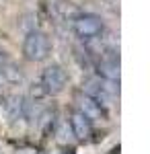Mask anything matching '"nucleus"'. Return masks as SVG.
I'll return each instance as SVG.
<instances>
[{
  "mask_svg": "<svg viewBox=\"0 0 150 154\" xmlns=\"http://www.w3.org/2000/svg\"><path fill=\"white\" fill-rule=\"evenodd\" d=\"M49 51H52V41L47 33L43 31H37L31 29L27 31V37L23 41V56L29 62H43L49 58Z\"/></svg>",
  "mask_w": 150,
  "mask_h": 154,
  "instance_id": "f257e3e1",
  "label": "nucleus"
},
{
  "mask_svg": "<svg viewBox=\"0 0 150 154\" xmlns=\"http://www.w3.org/2000/svg\"><path fill=\"white\" fill-rule=\"evenodd\" d=\"M66 84H68V76H66V70L60 64H52V66H47L45 70L41 72L39 86L43 88L45 95H60V93H64Z\"/></svg>",
  "mask_w": 150,
  "mask_h": 154,
  "instance_id": "f03ea898",
  "label": "nucleus"
},
{
  "mask_svg": "<svg viewBox=\"0 0 150 154\" xmlns=\"http://www.w3.org/2000/svg\"><path fill=\"white\" fill-rule=\"evenodd\" d=\"M72 29L76 37H80L84 41H91V39H97V37L103 33V21L101 17L97 14H91V12H82L74 19L72 23Z\"/></svg>",
  "mask_w": 150,
  "mask_h": 154,
  "instance_id": "7ed1b4c3",
  "label": "nucleus"
},
{
  "mask_svg": "<svg viewBox=\"0 0 150 154\" xmlns=\"http://www.w3.org/2000/svg\"><path fill=\"white\" fill-rule=\"evenodd\" d=\"M70 130H72L76 140H89L91 134H92V121L82 111L74 109L70 113Z\"/></svg>",
  "mask_w": 150,
  "mask_h": 154,
  "instance_id": "20e7f679",
  "label": "nucleus"
},
{
  "mask_svg": "<svg viewBox=\"0 0 150 154\" xmlns=\"http://www.w3.org/2000/svg\"><path fill=\"white\" fill-rule=\"evenodd\" d=\"M78 111H82L91 121H97V119H107V113H105V107L101 101L92 99L89 95H82L78 99Z\"/></svg>",
  "mask_w": 150,
  "mask_h": 154,
  "instance_id": "39448f33",
  "label": "nucleus"
},
{
  "mask_svg": "<svg viewBox=\"0 0 150 154\" xmlns=\"http://www.w3.org/2000/svg\"><path fill=\"white\" fill-rule=\"evenodd\" d=\"M84 95L92 97V99H97V101H101V103H109V99L115 95V88H111V86H105L101 84V80H86L84 82Z\"/></svg>",
  "mask_w": 150,
  "mask_h": 154,
  "instance_id": "423d86ee",
  "label": "nucleus"
},
{
  "mask_svg": "<svg viewBox=\"0 0 150 154\" xmlns=\"http://www.w3.org/2000/svg\"><path fill=\"white\" fill-rule=\"evenodd\" d=\"M97 74L109 82H119V62L117 60H99Z\"/></svg>",
  "mask_w": 150,
  "mask_h": 154,
  "instance_id": "0eeeda50",
  "label": "nucleus"
},
{
  "mask_svg": "<svg viewBox=\"0 0 150 154\" xmlns=\"http://www.w3.org/2000/svg\"><path fill=\"white\" fill-rule=\"evenodd\" d=\"M0 72H2V78H4V80H8V82H21V80H23L21 70H19L12 62H6V66H4Z\"/></svg>",
  "mask_w": 150,
  "mask_h": 154,
  "instance_id": "6e6552de",
  "label": "nucleus"
},
{
  "mask_svg": "<svg viewBox=\"0 0 150 154\" xmlns=\"http://www.w3.org/2000/svg\"><path fill=\"white\" fill-rule=\"evenodd\" d=\"M6 62H8V58H6V56H4V54L0 51V70H2V68L6 66Z\"/></svg>",
  "mask_w": 150,
  "mask_h": 154,
  "instance_id": "1a4fd4ad",
  "label": "nucleus"
},
{
  "mask_svg": "<svg viewBox=\"0 0 150 154\" xmlns=\"http://www.w3.org/2000/svg\"><path fill=\"white\" fill-rule=\"evenodd\" d=\"M0 154H2V152H0Z\"/></svg>",
  "mask_w": 150,
  "mask_h": 154,
  "instance_id": "9d476101",
  "label": "nucleus"
}]
</instances>
